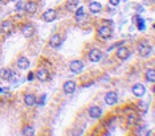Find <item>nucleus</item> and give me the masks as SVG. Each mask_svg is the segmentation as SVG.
Masks as SVG:
<instances>
[{
  "label": "nucleus",
  "instance_id": "f257e3e1",
  "mask_svg": "<svg viewBox=\"0 0 155 136\" xmlns=\"http://www.w3.org/2000/svg\"><path fill=\"white\" fill-rule=\"evenodd\" d=\"M97 33H98V36H100L101 38H105V40H106V38H110V37H112L113 32H112V28H110V27L101 25V27H98Z\"/></svg>",
  "mask_w": 155,
  "mask_h": 136
},
{
  "label": "nucleus",
  "instance_id": "f03ea898",
  "mask_svg": "<svg viewBox=\"0 0 155 136\" xmlns=\"http://www.w3.org/2000/svg\"><path fill=\"white\" fill-rule=\"evenodd\" d=\"M151 50H152L151 45L147 43H141L139 46H138V53H139V56H142V57H147L150 53H151Z\"/></svg>",
  "mask_w": 155,
  "mask_h": 136
},
{
  "label": "nucleus",
  "instance_id": "7ed1b4c3",
  "mask_svg": "<svg viewBox=\"0 0 155 136\" xmlns=\"http://www.w3.org/2000/svg\"><path fill=\"white\" fill-rule=\"evenodd\" d=\"M56 17H57V12L55 9H48L43 13V20L45 23H50V21L56 20Z\"/></svg>",
  "mask_w": 155,
  "mask_h": 136
},
{
  "label": "nucleus",
  "instance_id": "20e7f679",
  "mask_svg": "<svg viewBox=\"0 0 155 136\" xmlns=\"http://www.w3.org/2000/svg\"><path fill=\"white\" fill-rule=\"evenodd\" d=\"M69 68H70V71H72V73L78 74V73H81V71L83 70V63L81 62V61L76 60V61H73V62H70Z\"/></svg>",
  "mask_w": 155,
  "mask_h": 136
},
{
  "label": "nucleus",
  "instance_id": "39448f33",
  "mask_svg": "<svg viewBox=\"0 0 155 136\" xmlns=\"http://www.w3.org/2000/svg\"><path fill=\"white\" fill-rule=\"evenodd\" d=\"M101 58H102V52L98 50V49H92L89 52V60L92 62H100Z\"/></svg>",
  "mask_w": 155,
  "mask_h": 136
},
{
  "label": "nucleus",
  "instance_id": "423d86ee",
  "mask_svg": "<svg viewBox=\"0 0 155 136\" xmlns=\"http://www.w3.org/2000/svg\"><path fill=\"white\" fill-rule=\"evenodd\" d=\"M105 102H106V105H109V106L115 105V103L118 102L117 93H114V91H109V93L106 94V96H105Z\"/></svg>",
  "mask_w": 155,
  "mask_h": 136
},
{
  "label": "nucleus",
  "instance_id": "0eeeda50",
  "mask_svg": "<svg viewBox=\"0 0 155 136\" xmlns=\"http://www.w3.org/2000/svg\"><path fill=\"white\" fill-rule=\"evenodd\" d=\"M131 90H133V94H134L135 96H143L144 94H146V89H144V86L141 85V83L134 85Z\"/></svg>",
  "mask_w": 155,
  "mask_h": 136
},
{
  "label": "nucleus",
  "instance_id": "6e6552de",
  "mask_svg": "<svg viewBox=\"0 0 155 136\" xmlns=\"http://www.w3.org/2000/svg\"><path fill=\"white\" fill-rule=\"evenodd\" d=\"M21 33H23V36L27 37V38L32 37V36L34 34V28H33V25H31V24H25V25L21 28Z\"/></svg>",
  "mask_w": 155,
  "mask_h": 136
},
{
  "label": "nucleus",
  "instance_id": "1a4fd4ad",
  "mask_svg": "<svg viewBox=\"0 0 155 136\" xmlns=\"http://www.w3.org/2000/svg\"><path fill=\"white\" fill-rule=\"evenodd\" d=\"M117 57L119 58V60H122V61L127 60V58L130 57V50L127 48H125V46H122V48H119L117 50Z\"/></svg>",
  "mask_w": 155,
  "mask_h": 136
},
{
  "label": "nucleus",
  "instance_id": "9d476101",
  "mask_svg": "<svg viewBox=\"0 0 155 136\" xmlns=\"http://www.w3.org/2000/svg\"><path fill=\"white\" fill-rule=\"evenodd\" d=\"M61 43H62V38H61L60 34H53V36L50 37V40H49V45L52 46V48H58V46L61 45Z\"/></svg>",
  "mask_w": 155,
  "mask_h": 136
},
{
  "label": "nucleus",
  "instance_id": "9b49d317",
  "mask_svg": "<svg viewBox=\"0 0 155 136\" xmlns=\"http://www.w3.org/2000/svg\"><path fill=\"white\" fill-rule=\"evenodd\" d=\"M101 115H102V110H101L100 107H97V106H92V107L89 108V116L92 118V119H98Z\"/></svg>",
  "mask_w": 155,
  "mask_h": 136
},
{
  "label": "nucleus",
  "instance_id": "f8f14e48",
  "mask_svg": "<svg viewBox=\"0 0 155 136\" xmlns=\"http://www.w3.org/2000/svg\"><path fill=\"white\" fill-rule=\"evenodd\" d=\"M76 91V83L74 81H66L64 83V93L65 94H72Z\"/></svg>",
  "mask_w": 155,
  "mask_h": 136
},
{
  "label": "nucleus",
  "instance_id": "ddd939ff",
  "mask_svg": "<svg viewBox=\"0 0 155 136\" xmlns=\"http://www.w3.org/2000/svg\"><path fill=\"white\" fill-rule=\"evenodd\" d=\"M24 9H25L27 13H29V15L36 13V11H37V3H34V1H28V3L24 6Z\"/></svg>",
  "mask_w": 155,
  "mask_h": 136
},
{
  "label": "nucleus",
  "instance_id": "4468645a",
  "mask_svg": "<svg viewBox=\"0 0 155 136\" xmlns=\"http://www.w3.org/2000/svg\"><path fill=\"white\" fill-rule=\"evenodd\" d=\"M17 68L21 69V70H25V69L29 68V60L25 58V57H20L17 60Z\"/></svg>",
  "mask_w": 155,
  "mask_h": 136
},
{
  "label": "nucleus",
  "instance_id": "2eb2a0df",
  "mask_svg": "<svg viewBox=\"0 0 155 136\" xmlns=\"http://www.w3.org/2000/svg\"><path fill=\"white\" fill-rule=\"evenodd\" d=\"M36 77H37L40 81H48L49 80V73L46 69H39L37 73H36Z\"/></svg>",
  "mask_w": 155,
  "mask_h": 136
},
{
  "label": "nucleus",
  "instance_id": "dca6fc26",
  "mask_svg": "<svg viewBox=\"0 0 155 136\" xmlns=\"http://www.w3.org/2000/svg\"><path fill=\"white\" fill-rule=\"evenodd\" d=\"M12 75H13V73H12L11 69H1V70H0V77H1L4 81L11 80Z\"/></svg>",
  "mask_w": 155,
  "mask_h": 136
},
{
  "label": "nucleus",
  "instance_id": "f3484780",
  "mask_svg": "<svg viewBox=\"0 0 155 136\" xmlns=\"http://www.w3.org/2000/svg\"><path fill=\"white\" fill-rule=\"evenodd\" d=\"M24 103H25L27 106H33L34 103H36V96H34L33 94H25V96H24Z\"/></svg>",
  "mask_w": 155,
  "mask_h": 136
},
{
  "label": "nucleus",
  "instance_id": "a211bd4d",
  "mask_svg": "<svg viewBox=\"0 0 155 136\" xmlns=\"http://www.w3.org/2000/svg\"><path fill=\"white\" fill-rule=\"evenodd\" d=\"M89 9H90V12H93V13H98V12L102 9V6H101L100 3H97V1H93V3L89 4Z\"/></svg>",
  "mask_w": 155,
  "mask_h": 136
},
{
  "label": "nucleus",
  "instance_id": "6ab92c4d",
  "mask_svg": "<svg viewBox=\"0 0 155 136\" xmlns=\"http://www.w3.org/2000/svg\"><path fill=\"white\" fill-rule=\"evenodd\" d=\"M11 29H12V23L9 20H4L3 23H1V31H3L4 33L11 32Z\"/></svg>",
  "mask_w": 155,
  "mask_h": 136
},
{
  "label": "nucleus",
  "instance_id": "aec40b11",
  "mask_svg": "<svg viewBox=\"0 0 155 136\" xmlns=\"http://www.w3.org/2000/svg\"><path fill=\"white\" fill-rule=\"evenodd\" d=\"M146 80L149 82H155V70L154 69H149L146 71Z\"/></svg>",
  "mask_w": 155,
  "mask_h": 136
},
{
  "label": "nucleus",
  "instance_id": "412c9836",
  "mask_svg": "<svg viewBox=\"0 0 155 136\" xmlns=\"http://www.w3.org/2000/svg\"><path fill=\"white\" fill-rule=\"evenodd\" d=\"M77 3L78 0H68V4H66V9L70 12H73L76 9V7H77Z\"/></svg>",
  "mask_w": 155,
  "mask_h": 136
},
{
  "label": "nucleus",
  "instance_id": "4be33fe9",
  "mask_svg": "<svg viewBox=\"0 0 155 136\" xmlns=\"http://www.w3.org/2000/svg\"><path fill=\"white\" fill-rule=\"evenodd\" d=\"M23 135L24 136H33L34 135V130L32 127H29V126H27V127L23 130Z\"/></svg>",
  "mask_w": 155,
  "mask_h": 136
},
{
  "label": "nucleus",
  "instance_id": "5701e85b",
  "mask_svg": "<svg viewBox=\"0 0 155 136\" xmlns=\"http://www.w3.org/2000/svg\"><path fill=\"white\" fill-rule=\"evenodd\" d=\"M134 20L138 21V27H139V31H143V29H144V20H143V19H141L139 16H135Z\"/></svg>",
  "mask_w": 155,
  "mask_h": 136
},
{
  "label": "nucleus",
  "instance_id": "b1692460",
  "mask_svg": "<svg viewBox=\"0 0 155 136\" xmlns=\"http://www.w3.org/2000/svg\"><path fill=\"white\" fill-rule=\"evenodd\" d=\"M82 15H83V8H82V7H80V8H78L77 9V12H76V16H82Z\"/></svg>",
  "mask_w": 155,
  "mask_h": 136
},
{
  "label": "nucleus",
  "instance_id": "393cba45",
  "mask_svg": "<svg viewBox=\"0 0 155 136\" xmlns=\"http://www.w3.org/2000/svg\"><path fill=\"white\" fill-rule=\"evenodd\" d=\"M109 3L112 4V6H118V4H119V0H109Z\"/></svg>",
  "mask_w": 155,
  "mask_h": 136
},
{
  "label": "nucleus",
  "instance_id": "a878e982",
  "mask_svg": "<svg viewBox=\"0 0 155 136\" xmlns=\"http://www.w3.org/2000/svg\"><path fill=\"white\" fill-rule=\"evenodd\" d=\"M21 8H23V4H21V3H20V1H19V3H17V4H16V11H20V9H21Z\"/></svg>",
  "mask_w": 155,
  "mask_h": 136
},
{
  "label": "nucleus",
  "instance_id": "bb28decb",
  "mask_svg": "<svg viewBox=\"0 0 155 136\" xmlns=\"http://www.w3.org/2000/svg\"><path fill=\"white\" fill-rule=\"evenodd\" d=\"M33 77H34V74H33V73H29V74H28V77H27V80H28V81H32V80H33Z\"/></svg>",
  "mask_w": 155,
  "mask_h": 136
},
{
  "label": "nucleus",
  "instance_id": "cd10ccee",
  "mask_svg": "<svg viewBox=\"0 0 155 136\" xmlns=\"http://www.w3.org/2000/svg\"><path fill=\"white\" fill-rule=\"evenodd\" d=\"M135 7H137V9H138V11H139V12H142V11H143V8H142L141 6H135Z\"/></svg>",
  "mask_w": 155,
  "mask_h": 136
},
{
  "label": "nucleus",
  "instance_id": "c85d7f7f",
  "mask_svg": "<svg viewBox=\"0 0 155 136\" xmlns=\"http://www.w3.org/2000/svg\"><path fill=\"white\" fill-rule=\"evenodd\" d=\"M0 93H3V90H1V87H0Z\"/></svg>",
  "mask_w": 155,
  "mask_h": 136
},
{
  "label": "nucleus",
  "instance_id": "c756f323",
  "mask_svg": "<svg viewBox=\"0 0 155 136\" xmlns=\"http://www.w3.org/2000/svg\"><path fill=\"white\" fill-rule=\"evenodd\" d=\"M12 1H13V0H12Z\"/></svg>",
  "mask_w": 155,
  "mask_h": 136
}]
</instances>
